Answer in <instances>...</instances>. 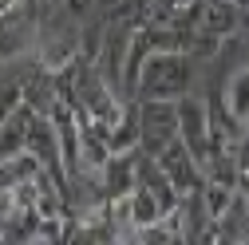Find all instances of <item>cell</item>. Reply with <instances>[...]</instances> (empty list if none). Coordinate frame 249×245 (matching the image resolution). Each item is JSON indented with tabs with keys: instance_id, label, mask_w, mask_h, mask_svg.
I'll return each instance as SVG.
<instances>
[{
	"instance_id": "obj_1",
	"label": "cell",
	"mask_w": 249,
	"mask_h": 245,
	"mask_svg": "<svg viewBox=\"0 0 249 245\" xmlns=\"http://www.w3.org/2000/svg\"><path fill=\"white\" fill-rule=\"evenodd\" d=\"M139 139L150 155H159V150L178 139V103L170 99H150L139 107Z\"/></svg>"
},
{
	"instance_id": "obj_2",
	"label": "cell",
	"mask_w": 249,
	"mask_h": 245,
	"mask_svg": "<svg viewBox=\"0 0 249 245\" xmlns=\"http://www.w3.org/2000/svg\"><path fill=\"white\" fill-rule=\"evenodd\" d=\"M222 103H226V111L241 122V127H249V64L237 68L233 75H226V83H222Z\"/></svg>"
}]
</instances>
